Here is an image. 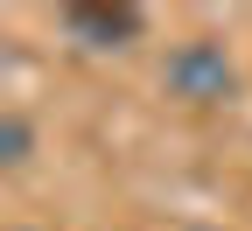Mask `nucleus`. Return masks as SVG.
<instances>
[{
  "label": "nucleus",
  "mask_w": 252,
  "mask_h": 231,
  "mask_svg": "<svg viewBox=\"0 0 252 231\" xmlns=\"http://www.w3.org/2000/svg\"><path fill=\"white\" fill-rule=\"evenodd\" d=\"M161 91L175 98V105H196V112L203 105H231L238 98V63H231V49L217 35H189L161 63Z\"/></svg>",
  "instance_id": "nucleus-1"
},
{
  "label": "nucleus",
  "mask_w": 252,
  "mask_h": 231,
  "mask_svg": "<svg viewBox=\"0 0 252 231\" xmlns=\"http://www.w3.org/2000/svg\"><path fill=\"white\" fill-rule=\"evenodd\" d=\"M56 21H63V35L77 49H126V42H140V28H147V14L133 0H70Z\"/></svg>",
  "instance_id": "nucleus-2"
},
{
  "label": "nucleus",
  "mask_w": 252,
  "mask_h": 231,
  "mask_svg": "<svg viewBox=\"0 0 252 231\" xmlns=\"http://www.w3.org/2000/svg\"><path fill=\"white\" fill-rule=\"evenodd\" d=\"M28 154H35V126L21 112H0V168H28Z\"/></svg>",
  "instance_id": "nucleus-3"
},
{
  "label": "nucleus",
  "mask_w": 252,
  "mask_h": 231,
  "mask_svg": "<svg viewBox=\"0 0 252 231\" xmlns=\"http://www.w3.org/2000/svg\"><path fill=\"white\" fill-rule=\"evenodd\" d=\"M182 231H203V224H182Z\"/></svg>",
  "instance_id": "nucleus-4"
}]
</instances>
